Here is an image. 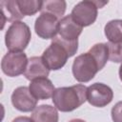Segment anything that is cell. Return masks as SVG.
<instances>
[{"instance_id": "obj_2", "label": "cell", "mask_w": 122, "mask_h": 122, "mask_svg": "<svg viewBox=\"0 0 122 122\" xmlns=\"http://www.w3.org/2000/svg\"><path fill=\"white\" fill-rule=\"evenodd\" d=\"M77 50L78 41L68 42L60 37H55L44 51L42 59L50 71H57L65 66L68 58L73 56Z\"/></svg>"}, {"instance_id": "obj_15", "label": "cell", "mask_w": 122, "mask_h": 122, "mask_svg": "<svg viewBox=\"0 0 122 122\" xmlns=\"http://www.w3.org/2000/svg\"><path fill=\"white\" fill-rule=\"evenodd\" d=\"M104 31L109 43L122 42V20L114 19L109 21L105 26Z\"/></svg>"}, {"instance_id": "obj_13", "label": "cell", "mask_w": 122, "mask_h": 122, "mask_svg": "<svg viewBox=\"0 0 122 122\" xmlns=\"http://www.w3.org/2000/svg\"><path fill=\"white\" fill-rule=\"evenodd\" d=\"M31 119L34 122H58L57 109L51 105H40L33 111Z\"/></svg>"}, {"instance_id": "obj_22", "label": "cell", "mask_w": 122, "mask_h": 122, "mask_svg": "<svg viewBox=\"0 0 122 122\" xmlns=\"http://www.w3.org/2000/svg\"><path fill=\"white\" fill-rule=\"evenodd\" d=\"M69 122H86L85 120H83V119H79V118H76V119H71V121H69Z\"/></svg>"}, {"instance_id": "obj_14", "label": "cell", "mask_w": 122, "mask_h": 122, "mask_svg": "<svg viewBox=\"0 0 122 122\" xmlns=\"http://www.w3.org/2000/svg\"><path fill=\"white\" fill-rule=\"evenodd\" d=\"M0 7L2 10V15L4 22H16L24 18L21 13L16 0H3L0 2Z\"/></svg>"}, {"instance_id": "obj_12", "label": "cell", "mask_w": 122, "mask_h": 122, "mask_svg": "<svg viewBox=\"0 0 122 122\" xmlns=\"http://www.w3.org/2000/svg\"><path fill=\"white\" fill-rule=\"evenodd\" d=\"M50 74V70L45 65L42 56H32L29 59L27 69L24 72V76L32 81L34 79L47 77Z\"/></svg>"}, {"instance_id": "obj_19", "label": "cell", "mask_w": 122, "mask_h": 122, "mask_svg": "<svg viewBox=\"0 0 122 122\" xmlns=\"http://www.w3.org/2000/svg\"><path fill=\"white\" fill-rule=\"evenodd\" d=\"M111 114L113 122H122V101L117 102L112 107Z\"/></svg>"}, {"instance_id": "obj_16", "label": "cell", "mask_w": 122, "mask_h": 122, "mask_svg": "<svg viewBox=\"0 0 122 122\" xmlns=\"http://www.w3.org/2000/svg\"><path fill=\"white\" fill-rule=\"evenodd\" d=\"M67 3L63 0H53V1H43L41 12H49L53 14L58 19H60L66 11Z\"/></svg>"}, {"instance_id": "obj_8", "label": "cell", "mask_w": 122, "mask_h": 122, "mask_svg": "<svg viewBox=\"0 0 122 122\" xmlns=\"http://www.w3.org/2000/svg\"><path fill=\"white\" fill-rule=\"evenodd\" d=\"M113 98L112 90L106 84L94 83L87 88V101L93 107L103 108Z\"/></svg>"}, {"instance_id": "obj_5", "label": "cell", "mask_w": 122, "mask_h": 122, "mask_svg": "<svg viewBox=\"0 0 122 122\" xmlns=\"http://www.w3.org/2000/svg\"><path fill=\"white\" fill-rule=\"evenodd\" d=\"M108 2L100 1H81L73 7L71 15L72 19L82 28L88 27L95 22L98 8H102Z\"/></svg>"}, {"instance_id": "obj_18", "label": "cell", "mask_w": 122, "mask_h": 122, "mask_svg": "<svg viewBox=\"0 0 122 122\" xmlns=\"http://www.w3.org/2000/svg\"><path fill=\"white\" fill-rule=\"evenodd\" d=\"M108 47H109V59L115 63L122 62V42L108 43Z\"/></svg>"}, {"instance_id": "obj_9", "label": "cell", "mask_w": 122, "mask_h": 122, "mask_svg": "<svg viewBox=\"0 0 122 122\" xmlns=\"http://www.w3.org/2000/svg\"><path fill=\"white\" fill-rule=\"evenodd\" d=\"M11 103L19 112H29L37 107V99L31 94L29 87H18L11 93Z\"/></svg>"}, {"instance_id": "obj_10", "label": "cell", "mask_w": 122, "mask_h": 122, "mask_svg": "<svg viewBox=\"0 0 122 122\" xmlns=\"http://www.w3.org/2000/svg\"><path fill=\"white\" fill-rule=\"evenodd\" d=\"M83 28L78 25L71 17V15H66L59 20L58 33L59 37L68 42L78 41V36L81 34Z\"/></svg>"}, {"instance_id": "obj_4", "label": "cell", "mask_w": 122, "mask_h": 122, "mask_svg": "<svg viewBox=\"0 0 122 122\" xmlns=\"http://www.w3.org/2000/svg\"><path fill=\"white\" fill-rule=\"evenodd\" d=\"M31 38L30 27L22 22L11 23L5 34V43L10 51H23Z\"/></svg>"}, {"instance_id": "obj_7", "label": "cell", "mask_w": 122, "mask_h": 122, "mask_svg": "<svg viewBox=\"0 0 122 122\" xmlns=\"http://www.w3.org/2000/svg\"><path fill=\"white\" fill-rule=\"evenodd\" d=\"M59 19L49 12H41L34 23V30L42 39H53L58 33Z\"/></svg>"}, {"instance_id": "obj_20", "label": "cell", "mask_w": 122, "mask_h": 122, "mask_svg": "<svg viewBox=\"0 0 122 122\" xmlns=\"http://www.w3.org/2000/svg\"><path fill=\"white\" fill-rule=\"evenodd\" d=\"M12 122H34L31 117H28V116H18V117H15Z\"/></svg>"}, {"instance_id": "obj_17", "label": "cell", "mask_w": 122, "mask_h": 122, "mask_svg": "<svg viewBox=\"0 0 122 122\" xmlns=\"http://www.w3.org/2000/svg\"><path fill=\"white\" fill-rule=\"evenodd\" d=\"M16 1L18 8L24 16L26 15L31 16L34 15L39 10L41 11L43 1H38V0H16Z\"/></svg>"}, {"instance_id": "obj_21", "label": "cell", "mask_w": 122, "mask_h": 122, "mask_svg": "<svg viewBox=\"0 0 122 122\" xmlns=\"http://www.w3.org/2000/svg\"><path fill=\"white\" fill-rule=\"evenodd\" d=\"M118 73H119V78H120V80L122 81V62H121V65H120V68H119V71H118Z\"/></svg>"}, {"instance_id": "obj_3", "label": "cell", "mask_w": 122, "mask_h": 122, "mask_svg": "<svg viewBox=\"0 0 122 122\" xmlns=\"http://www.w3.org/2000/svg\"><path fill=\"white\" fill-rule=\"evenodd\" d=\"M85 101H87V87L82 84L57 88L52 94L54 107L62 112H72Z\"/></svg>"}, {"instance_id": "obj_6", "label": "cell", "mask_w": 122, "mask_h": 122, "mask_svg": "<svg viewBox=\"0 0 122 122\" xmlns=\"http://www.w3.org/2000/svg\"><path fill=\"white\" fill-rule=\"evenodd\" d=\"M29 59L24 51H9L2 58L1 69L6 75L15 77L24 74Z\"/></svg>"}, {"instance_id": "obj_11", "label": "cell", "mask_w": 122, "mask_h": 122, "mask_svg": "<svg viewBox=\"0 0 122 122\" xmlns=\"http://www.w3.org/2000/svg\"><path fill=\"white\" fill-rule=\"evenodd\" d=\"M29 89L37 100H46L52 97L55 88L48 77H42L30 81Z\"/></svg>"}, {"instance_id": "obj_1", "label": "cell", "mask_w": 122, "mask_h": 122, "mask_svg": "<svg viewBox=\"0 0 122 122\" xmlns=\"http://www.w3.org/2000/svg\"><path fill=\"white\" fill-rule=\"evenodd\" d=\"M109 60L108 43H97L87 52L78 55L72 63V74L81 83L91 81Z\"/></svg>"}]
</instances>
